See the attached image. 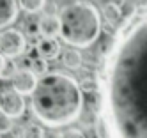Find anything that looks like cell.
<instances>
[{"label":"cell","instance_id":"obj_1","mask_svg":"<svg viewBox=\"0 0 147 138\" xmlns=\"http://www.w3.org/2000/svg\"><path fill=\"white\" fill-rule=\"evenodd\" d=\"M101 119L108 138H147V23L142 5L128 16L101 76Z\"/></svg>","mask_w":147,"mask_h":138},{"label":"cell","instance_id":"obj_2","mask_svg":"<svg viewBox=\"0 0 147 138\" xmlns=\"http://www.w3.org/2000/svg\"><path fill=\"white\" fill-rule=\"evenodd\" d=\"M30 96L34 117L48 127H62L75 122L80 119L85 106V98L78 80L62 71L41 74Z\"/></svg>","mask_w":147,"mask_h":138},{"label":"cell","instance_id":"obj_3","mask_svg":"<svg viewBox=\"0 0 147 138\" xmlns=\"http://www.w3.org/2000/svg\"><path fill=\"white\" fill-rule=\"evenodd\" d=\"M101 34V16L90 2H73L59 13V36L73 48H89Z\"/></svg>","mask_w":147,"mask_h":138},{"label":"cell","instance_id":"obj_4","mask_svg":"<svg viewBox=\"0 0 147 138\" xmlns=\"http://www.w3.org/2000/svg\"><path fill=\"white\" fill-rule=\"evenodd\" d=\"M27 48V39L23 36V32H20L16 28H7L4 32H0V53L4 57L14 59L23 55V51Z\"/></svg>","mask_w":147,"mask_h":138},{"label":"cell","instance_id":"obj_5","mask_svg":"<svg viewBox=\"0 0 147 138\" xmlns=\"http://www.w3.org/2000/svg\"><path fill=\"white\" fill-rule=\"evenodd\" d=\"M27 110L25 96L16 92L14 89H5L0 92V113L9 119H20Z\"/></svg>","mask_w":147,"mask_h":138},{"label":"cell","instance_id":"obj_6","mask_svg":"<svg viewBox=\"0 0 147 138\" xmlns=\"http://www.w3.org/2000/svg\"><path fill=\"white\" fill-rule=\"evenodd\" d=\"M36 74L30 71V69H18L16 73H14V76L11 78V81H13V89L16 90V92H20L22 96H28L30 92L34 90V87H36Z\"/></svg>","mask_w":147,"mask_h":138},{"label":"cell","instance_id":"obj_7","mask_svg":"<svg viewBox=\"0 0 147 138\" xmlns=\"http://www.w3.org/2000/svg\"><path fill=\"white\" fill-rule=\"evenodd\" d=\"M36 51L39 57L46 60H53L60 55V42L55 37H43L36 44Z\"/></svg>","mask_w":147,"mask_h":138},{"label":"cell","instance_id":"obj_8","mask_svg":"<svg viewBox=\"0 0 147 138\" xmlns=\"http://www.w3.org/2000/svg\"><path fill=\"white\" fill-rule=\"evenodd\" d=\"M18 18L16 0H0V28H5L14 23Z\"/></svg>","mask_w":147,"mask_h":138},{"label":"cell","instance_id":"obj_9","mask_svg":"<svg viewBox=\"0 0 147 138\" xmlns=\"http://www.w3.org/2000/svg\"><path fill=\"white\" fill-rule=\"evenodd\" d=\"M39 34L45 37H55L59 36V16L55 14H45L39 20Z\"/></svg>","mask_w":147,"mask_h":138},{"label":"cell","instance_id":"obj_10","mask_svg":"<svg viewBox=\"0 0 147 138\" xmlns=\"http://www.w3.org/2000/svg\"><path fill=\"white\" fill-rule=\"evenodd\" d=\"M60 60H62V64H64L67 69H80L83 57H82V53L78 50L69 48V50H66L64 53H62V59Z\"/></svg>","mask_w":147,"mask_h":138},{"label":"cell","instance_id":"obj_11","mask_svg":"<svg viewBox=\"0 0 147 138\" xmlns=\"http://www.w3.org/2000/svg\"><path fill=\"white\" fill-rule=\"evenodd\" d=\"M103 16L105 20H107V23L108 25H115V23H119L121 21V5H115V4H107V5H103Z\"/></svg>","mask_w":147,"mask_h":138},{"label":"cell","instance_id":"obj_12","mask_svg":"<svg viewBox=\"0 0 147 138\" xmlns=\"http://www.w3.org/2000/svg\"><path fill=\"white\" fill-rule=\"evenodd\" d=\"M22 138H46L43 126H39L36 122H28L22 129Z\"/></svg>","mask_w":147,"mask_h":138},{"label":"cell","instance_id":"obj_13","mask_svg":"<svg viewBox=\"0 0 147 138\" xmlns=\"http://www.w3.org/2000/svg\"><path fill=\"white\" fill-rule=\"evenodd\" d=\"M45 4H46V0H18V5L22 7L25 13H30V14L43 11Z\"/></svg>","mask_w":147,"mask_h":138},{"label":"cell","instance_id":"obj_14","mask_svg":"<svg viewBox=\"0 0 147 138\" xmlns=\"http://www.w3.org/2000/svg\"><path fill=\"white\" fill-rule=\"evenodd\" d=\"M30 71H32L36 76H41V74L48 73V62H46V59L39 57V55L32 57V62H30Z\"/></svg>","mask_w":147,"mask_h":138},{"label":"cell","instance_id":"obj_15","mask_svg":"<svg viewBox=\"0 0 147 138\" xmlns=\"http://www.w3.org/2000/svg\"><path fill=\"white\" fill-rule=\"evenodd\" d=\"M16 71H18L16 62H13V60H5V62H4V67L0 69V80H11V78L14 76Z\"/></svg>","mask_w":147,"mask_h":138},{"label":"cell","instance_id":"obj_16","mask_svg":"<svg viewBox=\"0 0 147 138\" xmlns=\"http://www.w3.org/2000/svg\"><path fill=\"white\" fill-rule=\"evenodd\" d=\"M25 30H27V34H28L30 37H36V36L39 34V21L34 20V18H28V20L25 21Z\"/></svg>","mask_w":147,"mask_h":138},{"label":"cell","instance_id":"obj_17","mask_svg":"<svg viewBox=\"0 0 147 138\" xmlns=\"http://www.w3.org/2000/svg\"><path fill=\"white\" fill-rule=\"evenodd\" d=\"M57 138H87L85 135H83L82 129H76V127H71V129H66L62 131Z\"/></svg>","mask_w":147,"mask_h":138},{"label":"cell","instance_id":"obj_18","mask_svg":"<svg viewBox=\"0 0 147 138\" xmlns=\"http://www.w3.org/2000/svg\"><path fill=\"white\" fill-rule=\"evenodd\" d=\"M11 127H13L11 119L0 113V133H9V131H11Z\"/></svg>","mask_w":147,"mask_h":138},{"label":"cell","instance_id":"obj_19","mask_svg":"<svg viewBox=\"0 0 147 138\" xmlns=\"http://www.w3.org/2000/svg\"><path fill=\"white\" fill-rule=\"evenodd\" d=\"M94 126H96V133H98V138H108V133H107V126H105L103 119H98Z\"/></svg>","mask_w":147,"mask_h":138},{"label":"cell","instance_id":"obj_20","mask_svg":"<svg viewBox=\"0 0 147 138\" xmlns=\"http://www.w3.org/2000/svg\"><path fill=\"white\" fill-rule=\"evenodd\" d=\"M126 2V0H94V4H98V5H107V4H115V5H122Z\"/></svg>","mask_w":147,"mask_h":138},{"label":"cell","instance_id":"obj_21","mask_svg":"<svg viewBox=\"0 0 147 138\" xmlns=\"http://www.w3.org/2000/svg\"><path fill=\"white\" fill-rule=\"evenodd\" d=\"M4 62H5V57L2 55V53H0V69H2V67H4Z\"/></svg>","mask_w":147,"mask_h":138}]
</instances>
